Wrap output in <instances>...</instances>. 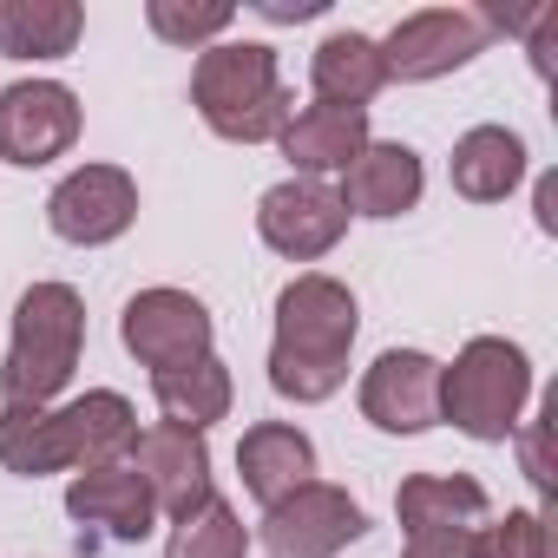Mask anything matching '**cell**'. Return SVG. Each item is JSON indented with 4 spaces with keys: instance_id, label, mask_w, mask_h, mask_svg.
<instances>
[{
    "instance_id": "3",
    "label": "cell",
    "mask_w": 558,
    "mask_h": 558,
    "mask_svg": "<svg viewBox=\"0 0 558 558\" xmlns=\"http://www.w3.org/2000/svg\"><path fill=\"white\" fill-rule=\"evenodd\" d=\"M86 355V303L73 283H34L14 303V336H8V362H0V395L27 401V408H53L73 381Z\"/></svg>"
},
{
    "instance_id": "20",
    "label": "cell",
    "mask_w": 558,
    "mask_h": 558,
    "mask_svg": "<svg viewBox=\"0 0 558 558\" xmlns=\"http://www.w3.org/2000/svg\"><path fill=\"white\" fill-rule=\"evenodd\" d=\"M310 86H316V99H323V106H355V112H368V99L388 86L381 40L355 34V27L329 34V40L310 53Z\"/></svg>"
},
{
    "instance_id": "28",
    "label": "cell",
    "mask_w": 558,
    "mask_h": 558,
    "mask_svg": "<svg viewBox=\"0 0 558 558\" xmlns=\"http://www.w3.org/2000/svg\"><path fill=\"white\" fill-rule=\"evenodd\" d=\"M466 538L473 532H434V538H408L401 558H466Z\"/></svg>"
},
{
    "instance_id": "15",
    "label": "cell",
    "mask_w": 558,
    "mask_h": 558,
    "mask_svg": "<svg viewBox=\"0 0 558 558\" xmlns=\"http://www.w3.org/2000/svg\"><path fill=\"white\" fill-rule=\"evenodd\" d=\"M236 480H243V493L269 512L276 499H290L296 486L316 480V440H310L296 421H256V427H243V440H236Z\"/></svg>"
},
{
    "instance_id": "1",
    "label": "cell",
    "mask_w": 558,
    "mask_h": 558,
    "mask_svg": "<svg viewBox=\"0 0 558 558\" xmlns=\"http://www.w3.org/2000/svg\"><path fill=\"white\" fill-rule=\"evenodd\" d=\"M362 336V310L355 290L336 283L323 269H303L296 283L276 290V342H269V388L316 408L329 395H342L349 381V349Z\"/></svg>"
},
{
    "instance_id": "22",
    "label": "cell",
    "mask_w": 558,
    "mask_h": 558,
    "mask_svg": "<svg viewBox=\"0 0 558 558\" xmlns=\"http://www.w3.org/2000/svg\"><path fill=\"white\" fill-rule=\"evenodd\" d=\"M151 401H158V414H165L171 427L210 434V427L230 414V401H236V381H230V368H223L217 355H197V362H184V368H165V375H151Z\"/></svg>"
},
{
    "instance_id": "30",
    "label": "cell",
    "mask_w": 558,
    "mask_h": 558,
    "mask_svg": "<svg viewBox=\"0 0 558 558\" xmlns=\"http://www.w3.org/2000/svg\"><path fill=\"white\" fill-rule=\"evenodd\" d=\"M538 230H558V178H538Z\"/></svg>"
},
{
    "instance_id": "24",
    "label": "cell",
    "mask_w": 558,
    "mask_h": 558,
    "mask_svg": "<svg viewBox=\"0 0 558 558\" xmlns=\"http://www.w3.org/2000/svg\"><path fill=\"white\" fill-rule=\"evenodd\" d=\"M165 558H250V525L236 519L230 499L210 493L204 506H191L184 519H171Z\"/></svg>"
},
{
    "instance_id": "21",
    "label": "cell",
    "mask_w": 558,
    "mask_h": 558,
    "mask_svg": "<svg viewBox=\"0 0 558 558\" xmlns=\"http://www.w3.org/2000/svg\"><path fill=\"white\" fill-rule=\"evenodd\" d=\"M80 34V0H0V60H66Z\"/></svg>"
},
{
    "instance_id": "12",
    "label": "cell",
    "mask_w": 558,
    "mask_h": 558,
    "mask_svg": "<svg viewBox=\"0 0 558 558\" xmlns=\"http://www.w3.org/2000/svg\"><path fill=\"white\" fill-rule=\"evenodd\" d=\"M132 473L145 480L151 506L171 512V519H184L191 506H204V499L217 493V480H210V440L191 434V427H171V421L138 427V440H132Z\"/></svg>"
},
{
    "instance_id": "5",
    "label": "cell",
    "mask_w": 558,
    "mask_h": 558,
    "mask_svg": "<svg viewBox=\"0 0 558 558\" xmlns=\"http://www.w3.org/2000/svg\"><path fill=\"white\" fill-rule=\"evenodd\" d=\"M362 532H368L362 499L349 486H329V480H310L263 512V551L269 558H336Z\"/></svg>"
},
{
    "instance_id": "25",
    "label": "cell",
    "mask_w": 558,
    "mask_h": 558,
    "mask_svg": "<svg viewBox=\"0 0 558 558\" xmlns=\"http://www.w3.org/2000/svg\"><path fill=\"white\" fill-rule=\"evenodd\" d=\"M236 21V0H145V27L165 40V47H217Z\"/></svg>"
},
{
    "instance_id": "11",
    "label": "cell",
    "mask_w": 558,
    "mask_h": 558,
    "mask_svg": "<svg viewBox=\"0 0 558 558\" xmlns=\"http://www.w3.org/2000/svg\"><path fill=\"white\" fill-rule=\"evenodd\" d=\"M355 401H362V421L381 434H427L440 427V362L427 349H381Z\"/></svg>"
},
{
    "instance_id": "23",
    "label": "cell",
    "mask_w": 558,
    "mask_h": 558,
    "mask_svg": "<svg viewBox=\"0 0 558 558\" xmlns=\"http://www.w3.org/2000/svg\"><path fill=\"white\" fill-rule=\"evenodd\" d=\"M0 466L21 473V480H47V473H66L73 453H66V427H60V408H27V401H0Z\"/></svg>"
},
{
    "instance_id": "14",
    "label": "cell",
    "mask_w": 558,
    "mask_h": 558,
    "mask_svg": "<svg viewBox=\"0 0 558 558\" xmlns=\"http://www.w3.org/2000/svg\"><path fill=\"white\" fill-rule=\"evenodd\" d=\"M66 512H73L80 525L119 538V545H138V538H151V525H158V506H151L145 480L132 473V460H119V466H80V473L66 480Z\"/></svg>"
},
{
    "instance_id": "13",
    "label": "cell",
    "mask_w": 558,
    "mask_h": 558,
    "mask_svg": "<svg viewBox=\"0 0 558 558\" xmlns=\"http://www.w3.org/2000/svg\"><path fill=\"white\" fill-rule=\"evenodd\" d=\"M421 191H427L421 151L401 145V138H368V145L355 151V165L342 171V184H336L342 210H349V217H375V223L408 217V210L421 204Z\"/></svg>"
},
{
    "instance_id": "9",
    "label": "cell",
    "mask_w": 558,
    "mask_h": 558,
    "mask_svg": "<svg viewBox=\"0 0 558 558\" xmlns=\"http://www.w3.org/2000/svg\"><path fill=\"white\" fill-rule=\"evenodd\" d=\"M47 223H53L60 243H80V250L119 243L138 223V178L125 165H80L53 184Z\"/></svg>"
},
{
    "instance_id": "7",
    "label": "cell",
    "mask_w": 558,
    "mask_h": 558,
    "mask_svg": "<svg viewBox=\"0 0 558 558\" xmlns=\"http://www.w3.org/2000/svg\"><path fill=\"white\" fill-rule=\"evenodd\" d=\"M486 21L480 8H421L408 21H395V34L381 40V66L388 80L401 86H421V80H447L460 66H473L486 53Z\"/></svg>"
},
{
    "instance_id": "10",
    "label": "cell",
    "mask_w": 558,
    "mask_h": 558,
    "mask_svg": "<svg viewBox=\"0 0 558 558\" xmlns=\"http://www.w3.org/2000/svg\"><path fill=\"white\" fill-rule=\"evenodd\" d=\"M256 236L276 256H290V263H323L349 236V210H342L336 184H323V178H283V184H269L256 197Z\"/></svg>"
},
{
    "instance_id": "4",
    "label": "cell",
    "mask_w": 558,
    "mask_h": 558,
    "mask_svg": "<svg viewBox=\"0 0 558 558\" xmlns=\"http://www.w3.org/2000/svg\"><path fill=\"white\" fill-rule=\"evenodd\" d=\"M525 401H532V362L519 342L506 336H473L453 368H440V421H453L466 440H512L525 427Z\"/></svg>"
},
{
    "instance_id": "17",
    "label": "cell",
    "mask_w": 558,
    "mask_h": 558,
    "mask_svg": "<svg viewBox=\"0 0 558 558\" xmlns=\"http://www.w3.org/2000/svg\"><path fill=\"white\" fill-rule=\"evenodd\" d=\"M486 512H493V499H486V486L466 480V473H414V480H401V493H395V519H401L408 538L473 532V525H486Z\"/></svg>"
},
{
    "instance_id": "8",
    "label": "cell",
    "mask_w": 558,
    "mask_h": 558,
    "mask_svg": "<svg viewBox=\"0 0 558 558\" xmlns=\"http://www.w3.org/2000/svg\"><path fill=\"white\" fill-rule=\"evenodd\" d=\"M80 145V93L60 80H14L0 86V165L40 171Z\"/></svg>"
},
{
    "instance_id": "27",
    "label": "cell",
    "mask_w": 558,
    "mask_h": 558,
    "mask_svg": "<svg viewBox=\"0 0 558 558\" xmlns=\"http://www.w3.org/2000/svg\"><path fill=\"white\" fill-rule=\"evenodd\" d=\"M545 421H551V408L525 427V473H532V486H538V493L551 486V466H545Z\"/></svg>"
},
{
    "instance_id": "18",
    "label": "cell",
    "mask_w": 558,
    "mask_h": 558,
    "mask_svg": "<svg viewBox=\"0 0 558 558\" xmlns=\"http://www.w3.org/2000/svg\"><path fill=\"white\" fill-rule=\"evenodd\" d=\"M447 178L466 204H499L525 184V138L512 125H473V132L453 138Z\"/></svg>"
},
{
    "instance_id": "6",
    "label": "cell",
    "mask_w": 558,
    "mask_h": 558,
    "mask_svg": "<svg viewBox=\"0 0 558 558\" xmlns=\"http://www.w3.org/2000/svg\"><path fill=\"white\" fill-rule=\"evenodd\" d=\"M210 336H217L210 310H204L191 290H171V283L138 290V296L125 303V316H119V342H125V355H132L138 368H151V375L184 368V362H197V355H217Z\"/></svg>"
},
{
    "instance_id": "29",
    "label": "cell",
    "mask_w": 558,
    "mask_h": 558,
    "mask_svg": "<svg viewBox=\"0 0 558 558\" xmlns=\"http://www.w3.org/2000/svg\"><path fill=\"white\" fill-rule=\"evenodd\" d=\"M250 8H256L263 21H283V27H290V21H316L329 0H250Z\"/></svg>"
},
{
    "instance_id": "19",
    "label": "cell",
    "mask_w": 558,
    "mask_h": 558,
    "mask_svg": "<svg viewBox=\"0 0 558 558\" xmlns=\"http://www.w3.org/2000/svg\"><path fill=\"white\" fill-rule=\"evenodd\" d=\"M60 427H66V453L73 466H119L132 460V440H138V408L119 395V388H86L60 408Z\"/></svg>"
},
{
    "instance_id": "2",
    "label": "cell",
    "mask_w": 558,
    "mask_h": 558,
    "mask_svg": "<svg viewBox=\"0 0 558 558\" xmlns=\"http://www.w3.org/2000/svg\"><path fill=\"white\" fill-rule=\"evenodd\" d=\"M191 106H197V119L217 138L269 145L290 125L296 93L283 86V73H276V47H263V40H217L191 66Z\"/></svg>"
},
{
    "instance_id": "16",
    "label": "cell",
    "mask_w": 558,
    "mask_h": 558,
    "mask_svg": "<svg viewBox=\"0 0 558 558\" xmlns=\"http://www.w3.org/2000/svg\"><path fill=\"white\" fill-rule=\"evenodd\" d=\"M276 145H283V158L296 165V178H342L349 165H355V151L368 145V112H355V106H303V112H290V125L276 132Z\"/></svg>"
},
{
    "instance_id": "26",
    "label": "cell",
    "mask_w": 558,
    "mask_h": 558,
    "mask_svg": "<svg viewBox=\"0 0 558 558\" xmlns=\"http://www.w3.org/2000/svg\"><path fill=\"white\" fill-rule=\"evenodd\" d=\"M466 558H551L545 512H506V519H486V525H473V538H466Z\"/></svg>"
}]
</instances>
